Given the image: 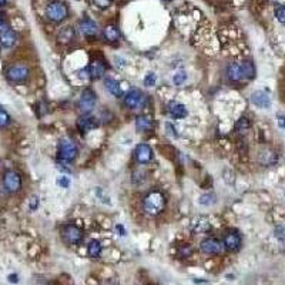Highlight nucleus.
I'll return each instance as SVG.
<instances>
[{
    "mask_svg": "<svg viewBox=\"0 0 285 285\" xmlns=\"http://www.w3.org/2000/svg\"><path fill=\"white\" fill-rule=\"evenodd\" d=\"M163 1H167V3H169V1H171V0H163Z\"/></svg>",
    "mask_w": 285,
    "mask_h": 285,
    "instance_id": "42",
    "label": "nucleus"
},
{
    "mask_svg": "<svg viewBox=\"0 0 285 285\" xmlns=\"http://www.w3.org/2000/svg\"><path fill=\"white\" fill-rule=\"evenodd\" d=\"M152 157H154V152H152V149L146 144V143H141L135 147L134 150V158L138 164H149L152 163Z\"/></svg>",
    "mask_w": 285,
    "mask_h": 285,
    "instance_id": "10",
    "label": "nucleus"
},
{
    "mask_svg": "<svg viewBox=\"0 0 285 285\" xmlns=\"http://www.w3.org/2000/svg\"><path fill=\"white\" fill-rule=\"evenodd\" d=\"M29 207L32 211H35V209H38V197H32V200H30V204H29Z\"/></svg>",
    "mask_w": 285,
    "mask_h": 285,
    "instance_id": "36",
    "label": "nucleus"
},
{
    "mask_svg": "<svg viewBox=\"0 0 285 285\" xmlns=\"http://www.w3.org/2000/svg\"><path fill=\"white\" fill-rule=\"evenodd\" d=\"M56 183L60 189H69V186H70V180H69V177H66V175L57 177Z\"/></svg>",
    "mask_w": 285,
    "mask_h": 285,
    "instance_id": "34",
    "label": "nucleus"
},
{
    "mask_svg": "<svg viewBox=\"0 0 285 285\" xmlns=\"http://www.w3.org/2000/svg\"><path fill=\"white\" fill-rule=\"evenodd\" d=\"M224 249V244L217 238H206L200 244V251L206 255H220Z\"/></svg>",
    "mask_w": 285,
    "mask_h": 285,
    "instance_id": "9",
    "label": "nucleus"
},
{
    "mask_svg": "<svg viewBox=\"0 0 285 285\" xmlns=\"http://www.w3.org/2000/svg\"><path fill=\"white\" fill-rule=\"evenodd\" d=\"M21 175L19 172L13 170H9L4 172L3 175V187L4 190L10 194H15V192H19L21 190Z\"/></svg>",
    "mask_w": 285,
    "mask_h": 285,
    "instance_id": "7",
    "label": "nucleus"
},
{
    "mask_svg": "<svg viewBox=\"0 0 285 285\" xmlns=\"http://www.w3.org/2000/svg\"><path fill=\"white\" fill-rule=\"evenodd\" d=\"M77 130L81 134L90 133L92 130H95V127L98 126L97 123V118L93 115H89V114H83L77 118Z\"/></svg>",
    "mask_w": 285,
    "mask_h": 285,
    "instance_id": "11",
    "label": "nucleus"
},
{
    "mask_svg": "<svg viewBox=\"0 0 285 285\" xmlns=\"http://www.w3.org/2000/svg\"><path fill=\"white\" fill-rule=\"evenodd\" d=\"M166 209V197L161 191L152 190L143 198V209L147 215L157 217Z\"/></svg>",
    "mask_w": 285,
    "mask_h": 285,
    "instance_id": "1",
    "label": "nucleus"
},
{
    "mask_svg": "<svg viewBox=\"0 0 285 285\" xmlns=\"http://www.w3.org/2000/svg\"><path fill=\"white\" fill-rule=\"evenodd\" d=\"M214 203H215V195L214 194H204V195L200 197V204L201 206L209 207V206H212Z\"/></svg>",
    "mask_w": 285,
    "mask_h": 285,
    "instance_id": "30",
    "label": "nucleus"
},
{
    "mask_svg": "<svg viewBox=\"0 0 285 285\" xmlns=\"http://www.w3.org/2000/svg\"><path fill=\"white\" fill-rule=\"evenodd\" d=\"M61 238L69 246H78L83 241V231L76 224H66L61 227Z\"/></svg>",
    "mask_w": 285,
    "mask_h": 285,
    "instance_id": "6",
    "label": "nucleus"
},
{
    "mask_svg": "<svg viewBox=\"0 0 285 285\" xmlns=\"http://www.w3.org/2000/svg\"><path fill=\"white\" fill-rule=\"evenodd\" d=\"M223 244H224V248L231 251V252L238 251L241 248V244H243L241 235L237 231H228L227 234L224 235Z\"/></svg>",
    "mask_w": 285,
    "mask_h": 285,
    "instance_id": "12",
    "label": "nucleus"
},
{
    "mask_svg": "<svg viewBox=\"0 0 285 285\" xmlns=\"http://www.w3.org/2000/svg\"><path fill=\"white\" fill-rule=\"evenodd\" d=\"M103 36L106 38V41L109 43H115L120 38V30L117 27V24H107L103 30Z\"/></svg>",
    "mask_w": 285,
    "mask_h": 285,
    "instance_id": "20",
    "label": "nucleus"
},
{
    "mask_svg": "<svg viewBox=\"0 0 285 285\" xmlns=\"http://www.w3.org/2000/svg\"><path fill=\"white\" fill-rule=\"evenodd\" d=\"M226 73H227L228 80H231V81L238 83V81H241V80H243L241 66H240V63H229V64L227 66Z\"/></svg>",
    "mask_w": 285,
    "mask_h": 285,
    "instance_id": "19",
    "label": "nucleus"
},
{
    "mask_svg": "<svg viewBox=\"0 0 285 285\" xmlns=\"http://www.w3.org/2000/svg\"><path fill=\"white\" fill-rule=\"evenodd\" d=\"M278 160V155L271 150H266V152H260V163L264 166H272L275 164Z\"/></svg>",
    "mask_w": 285,
    "mask_h": 285,
    "instance_id": "24",
    "label": "nucleus"
},
{
    "mask_svg": "<svg viewBox=\"0 0 285 285\" xmlns=\"http://www.w3.org/2000/svg\"><path fill=\"white\" fill-rule=\"evenodd\" d=\"M18 43V33L12 29H3L0 32V46L4 49H10Z\"/></svg>",
    "mask_w": 285,
    "mask_h": 285,
    "instance_id": "14",
    "label": "nucleus"
},
{
    "mask_svg": "<svg viewBox=\"0 0 285 285\" xmlns=\"http://www.w3.org/2000/svg\"><path fill=\"white\" fill-rule=\"evenodd\" d=\"M97 103V95L93 89L87 87L81 92L80 98H78V110L81 114H89L95 107Z\"/></svg>",
    "mask_w": 285,
    "mask_h": 285,
    "instance_id": "5",
    "label": "nucleus"
},
{
    "mask_svg": "<svg viewBox=\"0 0 285 285\" xmlns=\"http://www.w3.org/2000/svg\"><path fill=\"white\" fill-rule=\"evenodd\" d=\"M4 3H6V0H0V6H4Z\"/></svg>",
    "mask_w": 285,
    "mask_h": 285,
    "instance_id": "41",
    "label": "nucleus"
},
{
    "mask_svg": "<svg viewBox=\"0 0 285 285\" xmlns=\"http://www.w3.org/2000/svg\"><path fill=\"white\" fill-rule=\"evenodd\" d=\"M57 38H58V41H61V43H69V41H72V40L75 38V29L70 27V26L61 29V30L58 32V35H57Z\"/></svg>",
    "mask_w": 285,
    "mask_h": 285,
    "instance_id": "25",
    "label": "nucleus"
},
{
    "mask_svg": "<svg viewBox=\"0 0 285 285\" xmlns=\"http://www.w3.org/2000/svg\"><path fill=\"white\" fill-rule=\"evenodd\" d=\"M106 69H107V66H106V63H104V60H103V58H98V57H95V58L92 60V63L89 64L90 78H92V80H98V78H101V77L104 76V73H106Z\"/></svg>",
    "mask_w": 285,
    "mask_h": 285,
    "instance_id": "13",
    "label": "nucleus"
},
{
    "mask_svg": "<svg viewBox=\"0 0 285 285\" xmlns=\"http://www.w3.org/2000/svg\"><path fill=\"white\" fill-rule=\"evenodd\" d=\"M248 129H249V121H248V118H246V117L240 118L237 121V124H235V132H238V133L247 132Z\"/></svg>",
    "mask_w": 285,
    "mask_h": 285,
    "instance_id": "28",
    "label": "nucleus"
},
{
    "mask_svg": "<svg viewBox=\"0 0 285 285\" xmlns=\"http://www.w3.org/2000/svg\"><path fill=\"white\" fill-rule=\"evenodd\" d=\"M93 3H95V6L97 9L106 10V9H109V7L112 6L113 0H93Z\"/></svg>",
    "mask_w": 285,
    "mask_h": 285,
    "instance_id": "33",
    "label": "nucleus"
},
{
    "mask_svg": "<svg viewBox=\"0 0 285 285\" xmlns=\"http://www.w3.org/2000/svg\"><path fill=\"white\" fill-rule=\"evenodd\" d=\"M6 78L7 81L13 84H21L26 83L30 77V69L26 64H13L6 70Z\"/></svg>",
    "mask_w": 285,
    "mask_h": 285,
    "instance_id": "4",
    "label": "nucleus"
},
{
    "mask_svg": "<svg viewBox=\"0 0 285 285\" xmlns=\"http://www.w3.org/2000/svg\"><path fill=\"white\" fill-rule=\"evenodd\" d=\"M167 109H169L170 117L171 118H174V120H181V118H184V117L187 115V109H186V106L181 104V103H178V101H171Z\"/></svg>",
    "mask_w": 285,
    "mask_h": 285,
    "instance_id": "17",
    "label": "nucleus"
},
{
    "mask_svg": "<svg viewBox=\"0 0 285 285\" xmlns=\"http://www.w3.org/2000/svg\"><path fill=\"white\" fill-rule=\"evenodd\" d=\"M209 228H211V224H209V220L204 218V217H200L192 223V231L195 234H206L207 231H209Z\"/></svg>",
    "mask_w": 285,
    "mask_h": 285,
    "instance_id": "23",
    "label": "nucleus"
},
{
    "mask_svg": "<svg viewBox=\"0 0 285 285\" xmlns=\"http://www.w3.org/2000/svg\"><path fill=\"white\" fill-rule=\"evenodd\" d=\"M78 26H80V32H81L86 38H93V36L97 35V32H98L95 21H93L92 19H89V18L81 20Z\"/></svg>",
    "mask_w": 285,
    "mask_h": 285,
    "instance_id": "18",
    "label": "nucleus"
},
{
    "mask_svg": "<svg viewBox=\"0 0 285 285\" xmlns=\"http://www.w3.org/2000/svg\"><path fill=\"white\" fill-rule=\"evenodd\" d=\"M166 129L169 130V134H170V135H172V137H178L177 129H175V127H174L172 124H170V123H167V124H166Z\"/></svg>",
    "mask_w": 285,
    "mask_h": 285,
    "instance_id": "35",
    "label": "nucleus"
},
{
    "mask_svg": "<svg viewBox=\"0 0 285 285\" xmlns=\"http://www.w3.org/2000/svg\"><path fill=\"white\" fill-rule=\"evenodd\" d=\"M104 84H106V89L117 98L123 97V90H121V86L120 83L115 80V78H112V77H106L104 78Z\"/></svg>",
    "mask_w": 285,
    "mask_h": 285,
    "instance_id": "21",
    "label": "nucleus"
},
{
    "mask_svg": "<svg viewBox=\"0 0 285 285\" xmlns=\"http://www.w3.org/2000/svg\"><path fill=\"white\" fill-rule=\"evenodd\" d=\"M67 16H69V7L66 3L60 0L52 1L46 7V18L53 23H61L63 20L67 19Z\"/></svg>",
    "mask_w": 285,
    "mask_h": 285,
    "instance_id": "3",
    "label": "nucleus"
},
{
    "mask_svg": "<svg viewBox=\"0 0 285 285\" xmlns=\"http://www.w3.org/2000/svg\"><path fill=\"white\" fill-rule=\"evenodd\" d=\"M186 80H187V73L186 72H178V73H175L174 76H172V83L175 84V86H183L184 83H186Z\"/></svg>",
    "mask_w": 285,
    "mask_h": 285,
    "instance_id": "29",
    "label": "nucleus"
},
{
    "mask_svg": "<svg viewBox=\"0 0 285 285\" xmlns=\"http://www.w3.org/2000/svg\"><path fill=\"white\" fill-rule=\"evenodd\" d=\"M101 243L100 241H97V240H93V241H90L89 243V246H87V254H89V257H92V258H98L100 255H101Z\"/></svg>",
    "mask_w": 285,
    "mask_h": 285,
    "instance_id": "26",
    "label": "nucleus"
},
{
    "mask_svg": "<svg viewBox=\"0 0 285 285\" xmlns=\"http://www.w3.org/2000/svg\"><path fill=\"white\" fill-rule=\"evenodd\" d=\"M155 83H157V75L155 73H147L146 77H144V86H147V87H152V86H155Z\"/></svg>",
    "mask_w": 285,
    "mask_h": 285,
    "instance_id": "32",
    "label": "nucleus"
},
{
    "mask_svg": "<svg viewBox=\"0 0 285 285\" xmlns=\"http://www.w3.org/2000/svg\"><path fill=\"white\" fill-rule=\"evenodd\" d=\"M251 101L258 109H269L271 107V97L263 90H257L251 95Z\"/></svg>",
    "mask_w": 285,
    "mask_h": 285,
    "instance_id": "15",
    "label": "nucleus"
},
{
    "mask_svg": "<svg viewBox=\"0 0 285 285\" xmlns=\"http://www.w3.org/2000/svg\"><path fill=\"white\" fill-rule=\"evenodd\" d=\"M241 66V75L243 80H252L255 77V64L249 60H244L240 63Z\"/></svg>",
    "mask_w": 285,
    "mask_h": 285,
    "instance_id": "22",
    "label": "nucleus"
},
{
    "mask_svg": "<svg viewBox=\"0 0 285 285\" xmlns=\"http://www.w3.org/2000/svg\"><path fill=\"white\" fill-rule=\"evenodd\" d=\"M3 21H4V16H3V13H0V27H1Z\"/></svg>",
    "mask_w": 285,
    "mask_h": 285,
    "instance_id": "40",
    "label": "nucleus"
},
{
    "mask_svg": "<svg viewBox=\"0 0 285 285\" xmlns=\"http://www.w3.org/2000/svg\"><path fill=\"white\" fill-rule=\"evenodd\" d=\"M154 129V120L149 115H140L135 120V130L138 133H149Z\"/></svg>",
    "mask_w": 285,
    "mask_h": 285,
    "instance_id": "16",
    "label": "nucleus"
},
{
    "mask_svg": "<svg viewBox=\"0 0 285 285\" xmlns=\"http://www.w3.org/2000/svg\"><path fill=\"white\" fill-rule=\"evenodd\" d=\"M274 16H275V19L278 20L281 24H285V4L278 6V7L274 10Z\"/></svg>",
    "mask_w": 285,
    "mask_h": 285,
    "instance_id": "31",
    "label": "nucleus"
},
{
    "mask_svg": "<svg viewBox=\"0 0 285 285\" xmlns=\"http://www.w3.org/2000/svg\"><path fill=\"white\" fill-rule=\"evenodd\" d=\"M124 98V106L130 110H135V109H140L144 106L146 103V95L141 90L138 89H133L130 90L127 95L123 97Z\"/></svg>",
    "mask_w": 285,
    "mask_h": 285,
    "instance_id": "8",
    "label": "nucleus"
},
{
    "mask_svg": "<svg viewBox=\"0 0 285 285\" xmlns=\"http://www.w3.org/2000/svg\"><path fill=\"white\" fill-rule=\"evenodd\" d=\"M277 118H278V126L285 130V115H283V114H278V117H277Z\"/></svg>",
    "mask_w": 285,
    "mask_h": 285,
    "instance_id": "37",
    "label": "nucleus"
},
{
    "mask_svg": "<svg viewBox=\"0 0 285 285\" xmlns=\"http://www.w3.org/2000/svg\"><path fill=\"white\" fill-rule=\"evenodd\" d=\"M9 281L10 283H18V275H10L9 277Z\"/></svg>",
    "mask_w": 285,
    "mask_h": 285,
    "instance_id": "39",
    "label": "nucleus"
},
{
    "mask_svg": "<svg viewBox=\"0 0 285 285\" xmlns=\"http://www.w3.org/2000/svg\"><path fill=\"white\" fill-rule=\"evenodd\" d=\"M12 118H10V114L7 113L3 107H0V129L3 127H7L10 124Z\"/></svg>",
    "mask_w": 285,
    "mask_h": 285,
    "instance_id": "27",
    "label": "nucleus"
},
{
    "mask_svg": "<svg viewBox=\"0 0 285 285\" xmlns=\"http://www.w3.org/2000/svg\"><path fill=\"white\" fill-rule=\"evenodd\" d=\"M115 231H118L121 237H123V235H126V229H124V227H123V226H120V224L115 227Z\"/></svg>",
    "mask_w": 285,
    "mask_h": 285,
    "instance_id": "38",
    "label": "nucleus"
},
{
    "mask_svg": "<svg viewBox=\"0 0 285 285\" xmlns=\"http://www.w3.org/2000/svg\"><path fill=\"white\" fill-rule=\"evenodd\" d=\"M57 155H58L60 163H72V161L76 160L77 155H78V147L73 140L61 138L58 141Z\"/></svg>",
    "mask_w": 285,
    "mask_h": 285,
    "instance_id": "2",
    "label": "nucleus"
}]
</instances>
